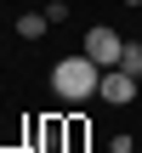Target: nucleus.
<instances>
[{
	"label": "nucleus",
	"mask_w": 142,
	"mask_h": 153,
	"mask_svg": "<svg viewBox=\"0 0 142 153\" xmlns=\"http://www.w3.org/2000/svg\"><path fill=\"white\" fill-rule=\"evenodd\" d=\"M97 85H102V68H97L85 51H80V57H63V62L51 68V91H57L63 102H91Z\"/></svg>",
	"instance_id": "nucleus-1"
},
{
	"label": "nucleus",
	"mask_w": 142,
	"mask_h": 153,
	"mask_svg": "<svg viewBox=\"0 0 142 153\" xmlns=\"http://www.w3.org/2000/svg\"><path fill=\"white\" fill-rule=\"evenodd\" d=\"M85 57H91L97 68H120V57H125V40H120L114 28H91V34H85Z\"/></svg>",
	"instance_id": "nucleus-2"
},
{
	"label": "nucleus",
	"mask_w": 142,
	"mask_h": 153,
	"mask_svg": "<svg viewBox=\"0 0 142 153\" xmlns=\"http://www.w3.org/2000/svg\"><path fill=\"white\" fill-rule=\"evenodd\" d=\"M97 97H102L108 108H131V102H137V79H131L125 68H102V85H97Z\"/></svg>",
	"instance_id": "nucleus-3"
},
{
	"label": "nucleus",
	"mask_w": 142,
	"mask_h": 153,
	"mask_svg": "<svg viewBox=\"0 0 142 153\" xmlns=\"http://www.w3.org/2000/svg\"><path fill=\"white\" fill-rule=\"evenodd\" d=\"M46 28H51V17H46V11H23V17H17V34H23V40H40Z\"/></svg>",
	"instance_id": "nucleus-4"
},
{
	"label": "nucleus",
	"mask_w": 142,
	"mask_h": 153,
	"mask_svg": "<svg viewBox=\"0 0 142 153\" xmlns=\"http://www.w3.org/2000/svg\"><path fill=\"white\" fill-rule=\"evenodd\" d=\"M120 68H125L131 79H142V40H125V57H120Z\"/></svg>",
	"instance_id": "nucleus-5"
},
{
	"label": "nucleus",
	"mask_w": 142,
	"mask_h": 153,
	"mask_svg": "<svg viewBox=\"0 0 142 153\" xmlns=\"http://www.w3.org/2000/svg\"><path fill=\"white\" fill-rule=\"evenodd\" d=\"M85 148V119H68V153Z\"/></svg>",
	"instance_id": "nucleus-6"
},
{
	"label": "nucleus",
	"mask_w": 142,
	"mask_h": 153,
	"mask_svg": "<svg viewBox=\"0 0 142 153\" xmlns=\"http://www.w3.org/2000/svg\"><path fill=\"white\" fill-rule=\"evenodd\" d=\"M34 153H63V148H34Z\"/></svg>",
	"instance_id": "nucleus-7"
},
{
	"label": "nucleus",
	"mask_w": 142,
	"mask_h": 153,
	"mask_svg": "<svg viewBox=\"0 0 142 153\" xmlns=\"http://www.w3.org/2000/svg\"><path fill=\"white\" fill-rule=\"evenodd\" d=\"M125 6H142V0H125Z\"/></svg>",
	"instance_id": "nucleus-8"
}]
</instances>
